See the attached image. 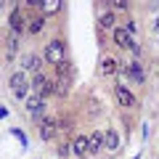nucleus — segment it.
<instances>
[{
  "label": "nucleus",
  "mask_w": 159,
  "mask_h": 159,
  "mask_svg": "<svg viewBox=\"0 0 159 159\" xmlns=\"http://www.w3.org/2000/svg\"><path fill=\"white\" fill-rule=\"evenodd\" d=\"M45 61L53 64V66H58L61 61H66V48H64L61 40H51L45 45Z\"/></svg>",
  "instance_id": "nucleus-1"
},
{
  "label": "nucleus",
  "mask_w": 159,
  "mask_h": 159,
  "mask_svg": "<svg viewBox=\"0 0 159 159\" xmlns=\"http://www.w3.org/2000/svg\"><path fill=\"white\" fill-rule=\"evenodd\" d=\"M32 90L37 93V96H48V93H53V82H51L43 72H37V74L32 77Z\"/></svg>",
  "instance_id": "nucleus-2"
},
{
  "label": "nucleus",
  "mask_w": 159,
  "mask_h": 159,
  "mask_svg": "<svg viewBox=\"0 0 159 159\" xmlns=\"http://www.w3.org/2000/svg\"><path fill=\"white\" fill-rule=\"evenodd\" d=\"M56 74H58V80H56V82H61V85H72V80H74V66H72V61H69V58H66V61H61V64H58V66H56Z\"/></svg>",
  "instance_id": "nucleus-3"
},
{
  "label": "nucleus",
  "mask_w": 159,
  "mask_h": 159,
  "mask_svg": "<svg viewBox=\"0 0 159 159\" xmlns=\"http://www.w3.org/2000/svg\"><path fill=\"white\" fill-rule=\"evenodd\" d=\"M8 85H11V93H13L16 98H24V96H27V88H29V85H27V80H24V74H21V72L11 74Z\"/></svg>",
  "instance_id": "nucleus-4"
},
{
  "label": "nucleus",
  "mask_w": 159,
  "mask_h": 159,
  "mask_svg": "<svg viewBox=\"0 0 159 159\" xmlns=\"http://www.w3.org/2000/svg\"><path fill=\"white\" fill-rule=\"evenodd\" d=\"M122 74H127L133 82H138V85H143V80H146V72H143V64L141 61H130L125 69H122Z\"/></svg>",
  "instance_id": "nucleus-5"
},
{
  "label": "nucleus",
  "mask_w": 159,
  "mask_h": 159,
  "mask_svg": "<svg viewBox=\"0 0 159 159\" xmlns=\"http://www.w3.org/2000/svg\"><path fill=\"white\" fill-rule=\"evenodd\" d=\"M114 96H117V101L122 103V106H125V109H135V106H138L135 96H133V93L127 90L125 85H117V88H114Z\"/></svg>",
  "instance_id": "nucleus-6"
},
{
  "label": "nucleus",
  "mask_w": 159,
  "mask_h": 159,
  "mask_svg": "<svg viewBox=\"0 0 159 159\" xmlns=\"http://www.w3.org/2000/svg\"><path fill=\"white\" fill-rule=\"evenodd\" d=\"M69 148H72L69 154H72L74 159H85L88 154H90V151H88V138L85 135H77L72 143H69Z\"/></svg>",
  "instance_id": "nucleus-7"
},
{
  "label": "nucleus",
  "mask_w": 159,
  "mask_h": 159,
  "mask_svg": "<svg viewBox=\"0 0 159 159\" xmlns=\"http://www.w3.org/2000/svg\"><path fill=\"white\" fill-rule=\"evenodd\" d=\"M114 45L125 48V51H130L133 45H135V40H133V34H127L122 27H114Z\"/></svg>",
  "instance_id": "nucleus-8"
},
{
  "label": "nucleus",
  "mask_w": 159,
  "mask_h": 159,
  "mask_svg": "<svg viewBox=\"0 0 159 159\" xmlns=\"http://www.w3.org/2000/svg\"><path fill=\"white\" fill-rule=\"evenodd\" d=\"M8 24H11V32H21V29H27V19H24L21 16V11H19V8H16V11H11V16H8Z\"/></svg>",
  "instance_id": "nucleus-9"
},
{
  "label": "nucleus",
  "mask_w": 159,
  "mask_h": 159,
  "mask_svg": "<svg viewBox=\"0 0 159 159\" xmlns=\"http://www.w3.org/2000/svg\"><path fill=\"white\" fill-rule=\"evenodd\" d=\"M56 119H43V122H40V138H43V141H51L53 135H56Z\"/></svg>",
  "instance_id": "nucleus-10"
},
{
  "label": "nucleus",
  "mask_w": 159,
  "mask_h": 159,
  "mask_svg": "<svg viewBox=\"0 0 159 159\" xmlns=\"http://www.w3.org/2000/svg\"><path fill=\"white\" fill-rule=\"evenodd\" d=\"M27 111H29V117H43V111H45V101L43 98H29L27 101Z\"/></svg>",
  "instance_id": "nucleus-11"
},
{
  "label": "nucleus",
  "mask_w": 159,
  "mask_h": 159,
  "mask_svg": "<svg viewBox=\"0 0 159 159\" xmlns=\"http://www.w3.org/2000/svg\"><path fill=\"white\" fill-rule=\"evenodd\" d=\"M103 148H109V151H117L119 148V133L117 130L109 127V130L103 133Z\"/></svg>",
  "instance_id": "nucleus-12"
},
{
  "label": "nucleus",
  "mask_w": 159,
  "mask_h": 159,
  "mask_svg": "<svg viewBox=\"0 0 159 159\" xmlns=\"http://www.w3.org/2000/svg\"><path fill=\"white\" fill-rule=\"evenodd\" d=\"M101 148H103V135L96 130V133L88 135V151L90 154H101Z\"/></svg>",
  "instance_id": "nucleus-13"
},
{
  "label": "nucleus",
  "mask_w": 159,
  "mask_h": 159,
  "mask_svg": "<svg viewBox=\"0 0 159 159\" xmlns=\"http://www.w3.org/2000/svg\"><path fill=\"white\" fill-rule=\"evenodd\" d=\"M40 66H43V56H37V53H29V56L24 58V69H29V72L37 74Z\"/></svg>",
  "instance_id": "nucleus-14"
},
{
  "label": "nucleus",
  "mask_w": 159,
  "mask_h": 159,
  "mask_svg": "<svg viewBox=\"0 0 159 159\" xmlns=\"http://www.w3.org/2000/svg\"><path fill=\"white\" fill-rule=\"evenodd\" d=\"M45 27V16H34V19H27V32L29 34H40Z\"/></svg>",
  "instance_id": "nucleus-15"
},
{
  "label": "nucleus",
  "mask_w": 159,
  "mask_h": 159,
  "mask_svg": "<svg viewBox=\"0 0 159 159\" xmlns=\"http://www.w3.org/2000/svg\"><path fill=\"white\" fill-rule=\"evenodd\" d=\"M117 61H114V58H103V64H101V74H103V77H109V74H114V72H117Z\"/></svg>",
  "instance_id": "nucleus-16"
},
{
  "label": "nucleus",
  "mask_w": 159,
  "mask_h": 159,
  "mask_svg": "<svg viewBox=\"0 0 159 159\" xmlns=\"http://www.w3.org/2000/svg\"><path fill=\"white\" fill-rule=\"evenodd\" d=\"M114 13L111 11H106V13H101V19H98V24H101V29H114Z\"/></svg>",
  "instance_id": "nucleus-17"
},
{
  "label": "nucleus",
  "mask_w": 159,
  "mask_h": 159,
  "mask_svg": "<svg viewBox=\"0 0 159 159\" xmlns=\"http://www.w3.org/2000/svg\"><path fill=\"white\" fill-rule=\"evenodd\" d=\"M111 8L114 11H127V3L125 0H111Z\"/></svg>",
  "instance_id": "nucleus-18"
},
{
  "label": "nucleus",
  "mask_w": 159,
  "mask_h": 159,
  "mask_svg": "<svg viewBox=\"0 0 159 159\" xmlns=\"http://www.w3.org/2000/svg\"><path fill=\"white\" fill-rule=\"evenodd\" d=\"M130 51H133V56H141V53H143V48H141V45H138V43H135V45H133Z\"/></svg>",
  "instance_id": "nucleus-19"
},
{
  "label": "nucleus",
  "mask_w": 159,
  "mask_h": 159,
  "mask_svg": "<svg viewBox=\"0 0 159 159\" xmlns=\"http://www.w3.org/2000/svg\"><path fill=\"white\" fill-rule=\"evenodd\" d=\"M154 29H157V32H159V19H157V21H154Z\"/></svg>",
  "instance_id": "nucleus-20"
},
{
  "label": "nucleus",
  "mask_w": 159,
  "mask_h": 159,
  "mask_svg": "<svg viewBox=\"0 0 159 159\" xmlns=\"http://www.w3.org/2000/svg\"><path fill=\"white\" fill-rule=\"evenodd\" d=\"M0 8H3V3H0Z\"/></svg>",
  "instance_id": "nucleus-21"
}]
</instances>
